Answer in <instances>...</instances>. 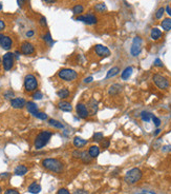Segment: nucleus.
Here are the masks:
<instances>
[{"instance_id":"1a4fd4ad","label":"nucleus","mask_w":171,"mask_h":194,"mask_svg":"<svg viewBox=\"0 0 171 194\" xmlns=\"http://www.w3.org/2000/svg\"><path fill=\"white\" fill-rule=\"evenodd\" d=\"M14 53L11 52H7V54L3 55V58H2V65H3V69L5 71H10L12 70L14 65Z\"/></svg>"},{"instance_id":"a18cd8bd","label":"nucleus","mask_w":171,"mask_h":194,"mask_svg":"<svg viewBox=\"0 0 171 194\" xmlns=\"http://www.w3.org/2000/svg\"><path fill=\"white\" fill-rule=\"evenodd\" d=\"M40 24H41L42 26H47L46 18H45V17H41V18H40Z\"/></svg>"},{"instance_id":"c85d7f7f","label":"nucleus","mask_w":171,"mask_h":194,"mask_svg":"<svg viewBox=\"0 0 171 194\" xmlns=\"http://www.w3.org/2000/svg\"><path fill=\"white\" fill-rule=\"evenodd\" d=\"M162 28L165 31H170L171 30V19L170 18H165L162 21Z\"/></svg>"},{"instance_id":"5fc2aeb1","label":"nucleus","mask_w":171,"mask_h":194,"mask_svg":"<svg viewBox=\"0 0 171 194\" xmlns=\"http://www.w3.org/2000/svg\"><path fill=\"white\" fill-rule=\"evenodd\" d=\"M161 133V129H156L155 130V132H154V136H156V135H158V134Z\"/></svg>"},{"instance_id":"c9c22d12","label":"nucleus","mask_w":171,"mask_h":194,"mask_svg":"<svg viewBox=\"0 0 171 194\" xmlns=\"http://www.w3.org/2000/svg\"><path fill=\"white\" fill-rule=\"evenodd\" d=\"M43 39H44L45 41H46V42H48L49 44H53L54 43V41H53V39H51V34H49L48 32L46 33V34L44 35V36H43Z\"/></svg>"},{"instance_id":"2eb2a0df","label":"nucleus","mask_w":171,"mask_h":194,"mask_svg":"<svg viewBox=\"0 0 171 194\" xmlns=\"http://www.w3.org/2000/svg\"><path fill=\"white\" fill-rule=\"evenodd\" d=\"M0 45H1V47H2L3 50L7 51L13 45V40H12V38L10 36H3L1 41H0Z\"/></svg>"},{"instance_id":"37998d69","label":"nucleus","mask_w":171,"mask_h":194,"mask_svg":"<svg viewBox=\"0 0 171 194\" xmlns=\"http://www.w3.org/2000/svg\"><path fill=\"white\" fill-rule=\"evenodd\" d=\"M57 194H71V193H69L68 190L65 189V188H61V189L58 190V193Z\"/></svg>"},{"instance_id":"bb28decb","label":"nucleus","mask_w":171,"mask_h":194,"mask_svg":"<svg viewBox=\"0 0 171 194\" xmlns=\"http://www.w3.org/2000/svg\"><path fill=\"white\" fill-rule=\"evenodd\" d=\"M91 159H92V157L89 155L88 151H83V152H82L81 160L84 162V164H89V162H91Z\"/></svg>"},{"instance_id":"a878e982","label":"nucleus","mask_w":171,"mask_h":194,"mask_svg":"<svg viewBox=\"0 0 171 194\" xmlns=\"http://www.w3.org/2000/svg\"><path fill=\"white\" fill-rule=\"evenodd\" d=\"M94 11L97 12V13H100V14H104L105 12L107 11V8L106 5H104V3H97L96 5H94Z\"/></svg>"},{"instance_id":"58836bf2","label":"nucleus","mask_w":171,"mask_h":194,"mask_svg":"<svg viewBox=\"0 0 171 194\" xmlns=\"http://www.w3.org/2000/svg\"><path fill=\"white\" fill-rule=\"evenodd\" d=\"M33 98L34 99H41L42 98V93L40 91H35L34 94H33Z\"/></svg>"},{"instance_id":"39448f33","label":"nucleus","mask_w":171,"mask_h":194,"mask_svg":"<svg viewBox=\"0 0 171 194\" xmlns=\"http://www.w3.org/2000/svg\"><path fill=\"white\" fill-rule=\"evenodd\" d=\"M58 77L64 81H74L78 78V73L73 69H62L58 72Z\"/></svg>"},{"instance_id":"cd10ccee","label":"nucleus","mask_w":171,"mask_h":194,"mask_svg":"<svg viewBox=\"0 0 171 194\" xmlns=\"http://www.w3.org/2000/svg\"><path fill=\"white\" fill-rule=\"evenodd\" d=\"M120 72V69H119V67H113V68H111L110 70H109L108 72H107V74H106V78H111V77H113V76H116L117 74Z\"/></svg>"},{"instance_id":"4468645a","label":"nucleus","mask_w":171,"mask_h":194,"mask_svg":"<svg viewBox=\"0 0 171 194\" xmlns=\"http://www.w3.org/2000/svg\"><path fill=\"white\" fill-rule=\"evenodd\" d=\"M87 109H88V112H89V115H96L97 112H98V109H99V106H98V102L94 98L88 102V106H87Z\"/></svg>"},{"instance_id":"c03bdc74","label":"nucleus","mask_w":171,"mask_h":194,"mask_svg":"<svg viewBox=\"0 0 171 194\" xmlns=\"http://www.w3.org/2000/svg\"><path fill=\"white\" fill-rule=\"evenodd\" d=\"M154 65H156V67H160V68H163V63H162V60L158 58H156L155 60H154Z\"/></svg>"},{"instance_id":"4c0bfd02","label":"nucleus","mask_w":171,"mask_h":194,"mask_svg":"<svg viewBox=\"0 0 171 194\" xmlns=\"http://www.w3.org/2000/svg\"><path fill=\"white\" fill-rule=\"evenodd\" d=\"M14 95H15V94H14V92H13V91H11V90L7 91V92L4 93V97L7 98V99H11L12 100V99H13Z\"/></svg>"},{"instance_id":"f8f14e48","label":"nucleus","mask_w":171,"mask_h":194,"mask_svg":"<svg viewBox=\"0 0 171 194\" xmlns=\"http://www.w3.org/2000/svg\"><path fill=\"white\" fill-rule=\"evenodd\" d=\"M76 111H77L78 116L82 119H86L88 116H89V112H88L87 107H86L84 104H81V102H79V104L77 105V107H76Z\"/></svg>"},{"instance_id":"4be33fe9","label":"nucleus","mask_w":171,"mask_h":194,"mask_svg":"<svg viewBox=\"0 0 171 194\" xmlns=\"http://www.w3.org/2000/svg\"><path fill=\"white\" fill-rule=\"evenodd\" d=\"M150 36H151V38L153 39V40H158V39L162 37V31H161L158 28H153L151 30Z\"/></svg>"},{"instance_id":"393cba45","label":"nucleus","mask_w":171,"mask_h":194,"mask_svg":"<svg viewBox=\"0 0 171 194\" xmlns=\"http://www.w3.org/2000/svg\"><path fill=\"white\" fill-rule=\"evenodd\" d=\"M132 71L133 69L131 67H127L126 69L124 70V71L122 72V75H121V77H122L123 80H127L129 77L131 76V74H132Z\"/></svg>"},{"instance_id":"6e6552de","label":"nucleus","mask_w":171,"mask_h":194,"mask_svg":"<svg viewBox=\"0 0 171 194\" xmlns=\"http://www.w3.org/2000/svg\"><path fill=\"white\" fill-rule=\"evenodd\" d=\"M77 21H82L88 26H94L98 22V18L94 14H86V15H80L76 18Z\"/></svg>"},{"instance_id":"0eeeda50","label":"nucleus","mask_w":171,"mask_h":194,"mask_svg":"<svg viewBox=\"0 0 171 194\" xmlns=\"http://www.w3.org/2000/svg\"><path fill=\"white\" fill-rule=\"evenodd\" d=\"M142 44H143V40L140 36H135L132 40V44L130 47V53L133 57H137L142 52Z\"/></svg>"},{"instance_id":"79ce46f5","label":"nucleus","mask_w":171,"mask_h":194,"mask_svg":"<svg viewBox=\"0 0 171 194\" xmlns=\"http://www.w3.org/2000/svg\"><path fill=\"white\" fill-rule=\"evenodd\" d=\"M4 194H20L16 189H7Z\"/></svg>"},{"instance_id":"864d4df0","label":"nucleus","mask_w":171,"mask_h":194,"mask_svg":"<svg viewBox=\"0 0 171 194\" xmlns=\"http://www.w3.org/2000/svg\"><path fill=\"white\" fill-rule=\"evenodd\" d=\"M44 1H45L46 3H54V2H56L57 0H44Z\"/></svg>"},{"instance_id":"7ed1b4c3","label":"nucleus","mask_w":171,"mask_h":194,"mask_svg":"<svg viewBox=\"0 0 171 194\" xmlns=\"http://www.w3.org/2000/svg\"><path fill=\"white\" fill-rule=\"evenodd\" d=\"M142 175H143V173L139 168H132L126 172L125 181L128 185H135L138 181H140V179L142 178Z\"/></svg>"},{"instance_id":"13d9d810","label":"nucleus","mask_w":171,"mask_h":194,"mask_svg":"<svg viewBox=\"0 0 171 194\" xmlns=\"http://www.w3.org/2000/svg\"><path fill=\"white\" fill-rule=\"evenodd\" d=\"M1 191H2V188H1V187H0V192H1Z\"/></svg>"},{"instance_id":"b1692460","label":"nucleus","mask_w":171,"mask_h":194,"mask_svg":"<svg viewBox=\"0 0 171 194\" xmlns=\"http://www.w3.org/2000/svg\"><path fill=\"white\" fill-rule=\"evenodd\" d=\"M69 94H71V92L68 91V89H61V90H59L58 92H57V95H58V97L60 98V99H66L67 97H69Z\"/></svg>"},{"instance_id":"dca6fc26","label":"nucleus","mask_w":171,"mask_h":194,"mask_svg":"<svg viewBox=\"0 0 171 194\" xmlns=\"http://www.w3.org/2000/svg\"><path fill=\"white\" fill-rule=\"evenodd\" d=\"M58 108L63 112H71L73 110V106L71 102H66V100H61L58 102Z\"/></svg>"},{"instance_id":"a19ab883","label":"nucleus","mask_w":171,"mask_h":194,"mask_svg":"<svg viewBox=\"0 0 171 194\" xmlns=\"http://www.w3.org/2000/svg\"><path fill=\"white\" fill-rule=\"evenodd\" d=\"M73 156H74L75 158H80V159H81L82 151H74V152H73Z\"/></svg>"},{"instance_id":"f704fd0d","label":"nucleus","mask_w":171,"mask_h":194,"mask_svg":"<svg viewBox=\"0 0 171 194\" xmlns=\"http://www.w3.org/2000/svg\"><path fill=\"white\" fill-rule=\"evenodd\" d=\"M110 146V141H109V139H103L102 141H101V148L102 149H107V148Z\"/></svg>"},{"instance_id":"e433bc0d","label":"nucleus","mask_w":171,"mask_h":194,"mask_svg":"<svg viewBox=\"0 0 171 194\" xmlns=\"http://www.w3.org/2000/svg\"><path fill=\"white\" fill-rule=\"evenodd\" d=\"M35 116H36L37 118L41 119V120H45V119H47V114H45V113H43V112H38Z\"/></svg>"},{"instance_id":"f257e3e1","label":"nucleus","mask_w":171,"mask_h":194,"mask_svg":"<svg viewBox=\"0 0 171 194\" xmlns=\"http://www.w3.org/2000/svg\"><path fill=\"white\" fill-rule=\"evenodd\" d=\"M42 167L47 171L60 174V173L63 172L64 164L60 159H57V158H45V159L42 160Z\"/></svg>"},{"instance_id":"473e14b6","label":"nucleus","mask_w":171,"mask_h":194,"mask_svg":"<svg viewBox=\"0 0 171 194\" xmlns=\"http://www.w3.org/2000/svg\"><path fill=\"white\" fill-rule=\"evenodd\" d=\"M141 118H142V120L148 123V121H150V119L152 118V114H151V113H149V112H146V111H144V112L141 113Z\"/></svg>"},{"instance_id":"ea45409f","label":"nucleus","mask_w":171,"mask_h":194,"mask_svg":"<svg viewBox=\"0 0 171 194\" xmlns=\"http://www.w3.org/2000/svg\"><path fill=\"white\" fill-rule=\"evenodd\" d=\"M152 120H153V123L155 127H160L161 126V119L158 118L156 116H153V115H152Z\"/></svg>"},{"instance_id":"bf43d9fd","label":"nucleus","mask_w":171,"mask_h":194,"mask_svg":"<svg viewBox=\"0 0 171 194\" xmlns=\"http://www.w3.org/2000/svg\"><path fill=\"white\" fill-rule=\"evenodd\" d=\"M0 63H1V59H0Z\"/></svg>"},{"instance_id":"aec40b11","label":"nucleus","mask_w":171,"mask_h":194,"mask_svg":"<svg viewBox=\"0 0 171 194\" xmlns=\"http://www.w3.org/2000/svg\"><path fill=\"white\" fill-rule=\"evenodd\" d=\"M28 169L26 166H24V165H19V166L16 167L15 171H14V173H15L16 175H19V176H22V175H25L26 173H28Z\"/></svg>"},{"instance_id":"9d476101","label":"nucleus","mask_w":171,"mask_h":194,"mask_svg":"<svg viewBox=\"0 0 171 194\" xmlns=\"http://www.w3.org/2000/svg\"><path fill=\"white\" fill-rule=\"evenodd\" d=\"M94 53H96V54L98 55V56H100V57H108V56H110V51H109L108 47H105V45L97 44V45H94Z\"/></svg>"},{"instance_id":"4d7b16f0","label":"nucleus","mask_w":171,"mask_h":194,"mask_svg":"<svg viewBox=\"0 0 171 194\" xmlns=\"http://www.w3.org/2000/svg\"><path fill=\"white\" fill-rule=\"evenodd\" d=\"M2 37H3V35L0 34V41H1V39H2Z\"/></svg>"},{"instance_id":"7c9ffc66","label":"nucleus","mask_w":171,"mask_h":194,"mask_svg":"<svg viewBox=\"0 0 171 194\" xmlns=\"http://www.w3.org/2000/svg\"><path fill=\"white\" fill-rule=\"evenodd\" d=\"M84 11V8L82 5H76L75 7L73 8V13L75 15H81Z\"/></svg>"},{"instance_id":"6e6d98bb","label":"nucleus","mask_w":171,"mask_h":194,"mask_svg":"<svg viewBox=\"0 0 171 194\" xmlns=\"http://www.w3.org/2000/svg\"><path fill=\"white\" fill-rule=\"evenodd\" d=\"M1 10H2V3L0 2V11H1Z\"/></svg>"},{"instance_id":"a211bd4d","label":"nucleus","mask_w":171,"mask_h":194,"mask_svg":"<svg viewBox=\"0 0 171 194\" xmlns=\"http://www.w3.org/2000/svg\"><path fill=\"white\" fill-rule=\"evenodd\" d=\"M26 109H28V111L30 113V114H33L35 116V115L37 114V113L39 112L38 111V107H37V105L35 104V102H26Z\"/></svg>"},{"instance_id":"09e8293b","label":"nucleus","mask_w":171,"mask_h":194,"mask_svg":"<svg viewBox=\"0 0 171 194\" xmlns=\"http://www.w3.org/2000/svg\"><path fill=\"white\" fill-rule=\"evenodd\" d=\"M26 1H28V0H17L18 5H19V7H23V5H25Z\"/></svg>"},{"instance_id":"de8ad7c7","label":"nucleus","mask_w":171,"mask_h":194,"mask_svg":"<svg viewBox=\"0 0 171 194\" xmlns=\"http://www.w3.org/2000/svg\"><path fill=\"white\" fill-rule=\"evenodd\" d=\"M4 29H5V23H4V21L0 19V32H1V31H3Z\"/></svg>"},{"instance_id":"2f4dec72","label":"nucleus","mask_w":171,"mask_h":194,"mask_svg":"<svg viewBox=\"0 0 171 194\" xmlns=\"http://www.w3.org/2000/svg\"><path fill=\"white\" fill-rule=\"evenodd\" d=\"M103 139H104V135H103L102 132H96L92 136V140L96 142H101Z\"/></svg>"},{"instance_id":"72a5a7b5","label":"nucleus","mask_w":171,"mask_h":194,"mask_svg":"<svg viewBox=\"0 0 171 194\" xmlns=\"http://www.w3.org/2000/svg\"><path fill=\"white\" fill-rule=\"evenodd\" d=\"M164 13H165V9L164 8H160V9L156 11V13H155V18L156 19H161V18L163 17V15H164Z\"/></svg>"},{"instance_id":"412c9836","label":"nucleus","mask_w":171,"mask_h":194,"mask_svg":"<svg viewBox=\"0 0 171 194\" xmlns=\"http://www.w3.org/2000/svg\"><path fill=\"white\" fill-rule=\"evenodd\" d=\"M28 192L32 194H38L41 191V186L37 183H33L28 186Z\"/></svg>"},{"instance_id":"9b49d317","label":"nucleus","mask_w":171,"mask_h":194,"mask_svg":"<svg viewBox=\"0 0 171 194\" xmlns=\"http://www.w3.org/2000/svg\"><path fill=\"white\" fill-rule=\"evenodd\" d=\"M20 50H21L22 54L28 56V55H33L35 53V47L30 42H28V41H23L21 43Z\"/></svg>"},{"instance_id":"ddd939ff","label":"nucleus","mask_w":171,"mask_h":194,"mask_svg":"<svg viewBox=\"0 0 171 194\" xmlns=\"http://www.w3.org/2000/svg\"><path fill=\"white\" fill-rule=\"evenodd\" d=\"M11 106L13 107L14 109H22L26 106V102L24 98L17 97V98H13V99L11 100Z\"/></svg>"},{"instance_id":"6ab92c4d","label":"nucleus","mask_w":171,"mask_h":194,"mask_svg":"<svg viewBox=\"0 0 171 194\" xmlns=\"http://www.w3.org/2000/svg\"><path fill=\"white\" fill-rule=\"evenodd\" d=\"M122 91V86L120 84H112V86H109L108 89V94L111 96H114V95L119 94V93Z\"/></svg>"},{"instance_id":"c756f323","label":"nucleus","mask_w":171,"mask_h":194,"mask_svg":"<svg viewBox=\"0 0 171 194\" xmlns=\"http://www.w3.org/2000/svg\"><path fill=\"white\" fill-rule=\"evenodd\" d=\"M48 123L51 126H53L54 128H56V129H63L64 128V126L62 125V123H60V121H58V120H56V119H49L48 120Z\"/></svg>"},{"instance_id":"f3484780","label":"nucleus","mask_w":171,"mask_h":194,"mask_svg":"<svg viewBox=\"0 0 171 194\" xmlns=\"http://www.w3.org/2000/svg\"><path fill=\"white\" fill-rule=\"evenodd\" d=\"M86 144H87V140L84 139V138L79 137V136H76V137L74 138V146H75L76 148H78V149L83 148L84 146H86Z\"/></svg>"},{"instance_id":"f03ea898","label":"nucleus","mask_w":171,"mask_h":194,"mask_svg":"<svg viewBox=\"0 0 171 194\" xmlns=\"http://www.w3.org/2000/svg\"><path fill=\"white\" fill-rule=\"evenodd\" d=\"M53 136V133L51 131H41L38 135L36 136L34 140V147L35 149L40 150L43 147H45L47 144V142L49 141L51 137Z\"/></svg>"},{"instance_id":"3c124183","label":"nucleus","mask_w":171,"mask_h":194,"mask_svg":"<svg viewBox=\"0 0 171 194\" xmlns=\"http://www.w3.org/2000/svg\"><path fill=\"white\" fill-rule=\"evenodd\" d=\"M91 81H92V77H87L84 79V82H85V83H88V82H91Z\"/></svg>"},{"instance_id":"5701e85b","label":"nucleus","mask_w":171,"mask_h":194,"mask_svg":"<svg viewBox=\"0 0 171 194\" xmlns=\"http://www.w3.org/2000/svg\"><path fill=\"white\" fill-rule=\"evenodd\" d=\"M88 153H89V155L91 156L92 158L98 157L99 154H100V148H99L98 146H91V147L89 148V150H88Z\"/></svg>"},{"instance_id":"49530a36","label":"nucleus","mask_w":171,"mask_h":194,"mask_svg":"<svg viewBox=\"0 0 171 194\" xmlns=\"http://www.w3.org/2000/svg\"><path fill=\"white\" fill-rule=\"evenodd\" d=\"M74 194H87V192L84 191V190H81V189H78L74 192Z\"/></svg>"},{"instance_id":"423d86ee","label":"nucleus","mask_w":171,"mask_h":194,"mask_svg":"<svg viewBox=\"0 0 171 194\" xmlns=\"http://www.w3.org/2000/svg\"><path fill=\"white\" fill-rule=\"evenodd\" d=\"M152 80H153L154 84L158 89H161V90H166V89H168L170 86V82H169L168 78H166L162 74H158V73L154 74L152 76Z\"/></svg>"},{"instance_id":"603ef678","label":"nucleus","mask_w":171,"mask_h":194,"mask_svg":"<svg viewBox=\"0 0 171 194\" xmlns=\"http://www.w3.org/2000/svg\"><path fill=\"white\" fill-rule=\"evenodd\" d=\"M166 12L169 14V15L171 16V8L169 7V5H167V7H166Z\"/></svg>"},{"instance_id":"20e7f679","label":"nucleus","mask_w":171,"mask_h":194,"mask_svg":"<svg viewBox=\"0 0 171 194\" xmlns=\"http://www.w3.org/2000/svg\"><path fill=\"white\" fill-rule=\"evenodd\" d=\"M37 88H38V80H37V78L33 74H28L24 77V89H25V92L28 93L35 92L37 90Z\"/></svg>"},{"instance_id":"8fccbe9b","label":"nucleus","mask_w":171,"mask_h":194,"mask_svg":"<svg viewBox=\"0 0 171 194\" xmlns=\"http://www.w3.org/2000/svg\"><path fill=\"white\" fill-rule=\"evenodd\" d=\"M33 35H34V31H28V32H26V36L28 37H32Z\"/></svg>"}]
</instances>
